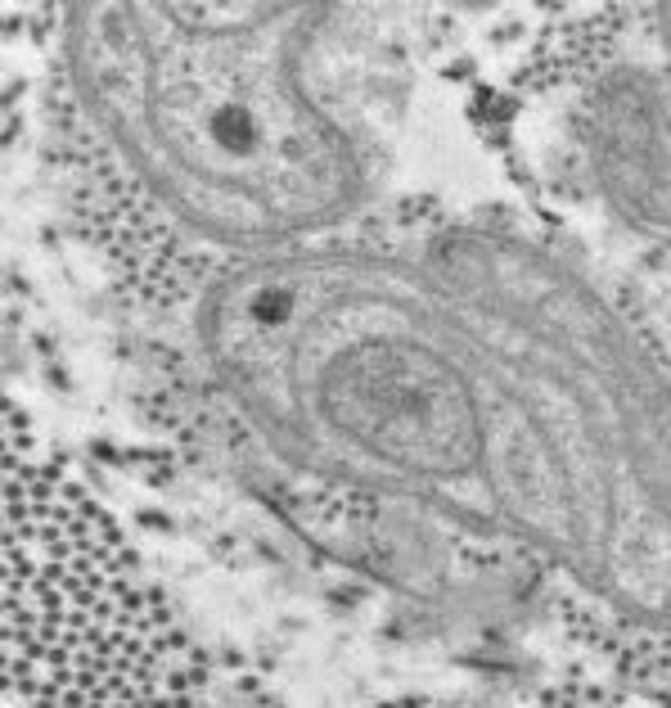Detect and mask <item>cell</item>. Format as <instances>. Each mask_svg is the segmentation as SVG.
Instances as JSON below:
<instances>
[{
    "label": "cell",
    "instance_id": "obj_1",
    "mask_svg": "<svg viewBox=\"0 0 671 708\" xmlns=\"http://www.w3.org/2000/svg\"><path fill=\"white\" fill-rule=\"evenodd\" d=\"M347 0H68L63 45L95 136L167 222L239 257L311 244L365 190L324 95Z\"/></svg>",
    "mask_w": 671,
    "mask_h": 708
},
{
    "label": "cell",
    "instance_id": "obj_4",
    "mask_svg": "<svg viewBox=\"0 0 671 708\" xmlns=\"http://www.w3.org/2000/svg\"><path fill=\"white\" fill-rule=\"evenodd\" d=\"M388 708H428V704H388Z\"/></svg>",
    "mask_w": 671,
    "mask_h": 708
},
{
    "label": "cell",
    "instance_id": "obj_2",
    "mask_svg": "<svg viewBox=\"0 0 671 708\" xmlns=\"http://www.w3.org/2000/svg\"><path fill=\"white\" fill-rule=\"evenodd\" d=\"M207 659L86 483L5 456V704L203 708Z\"/></svg>",
    "mask_w": 671,
    "mask_h": 708
},
{
    "label": "cell",
    "instance_id": "obj_3",
    "mask_svg": "<svg viewBox=\"0 0 671 708\" xmlns=\"http://www.w3.org/2000/svg\"><path fill=\"white\" fill-rule=\"evenodd\" d=\"M586 154L603 199L640 231L671 239V0H658L654 59L599 91Z\"/></svg>",
    "mask_w": 671,
    "mask_h": 708
}]
</instances>
